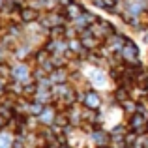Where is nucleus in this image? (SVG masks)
I'll use <instances>...</instances> for the list:
<instances>
[{"label": "nucleus", "instance_id": "f257e3e1", "mask_svg": "<svg viewBox=\"0 0 148 148\" xmlns=\"http://www.w3.org/2000/svg\"><path fill=\"white\" fill-rule=\"evenodd\" d=\"M19 17H21L23 23H32L40 19V13H38L34 8H21L19 10Z\"/></svg>", "mask_w": 148, "mask_h": 148}, {"label": "nucleus", "instance_id": "f03ea898", "mask_svg": "<svg viewBox=\"0 0 148 148\" xmlns=\"http://www.w3.org/2000/svg\"><path fill=\"white\" fill-rule=\"evenodd\" d=\"M131 127H133L135 131H143L146 127V116L145 112H135L133 116H131Z\"/></svg>", "mask_w": 148, "mask_h": 148}, {"label": "nucleus", "instance_id": "7ed1b4c3", "mask_svg": "<svg viewBox=\"0 0 148 148\" xmlns=\"http://www.w3.org/2000/svg\"><path fill=\"white\" fill-rule=\"evenodd\" d=\"M99 103H101V99H99V96L96 94V92H88L86 96H84V105H86L88 109H98L99 107Z\"/></svg>", "mask_w": 148, "mask_h": 148}, {"label": "nucleus", "instance_id": "20e7f679", "mask_svg": "<svg viewBox=\"0 0 148 148\" xmlns=\"http://www.w3.org/2000/svg\"><path fill=\"white\" fill-rule=\"evenodd\" d=\"M94 6L101 8V10H107V11H114L116 6H118V0H92Z\"/></svg>", "mask_w": 148, "mask_h": 148}, {"label": "nucleus", "instance_id": "39448f33", "mask_svg": "<svg viewBox=\"0 0 148 148\" xmlns=\"http://www.w3.org/2000/svg\"><path fill=\"white\" fill-rule=\"evenodd\" d=\"M66 36V26L64 25H58V26H53L49 32V40H62Z\"/></svg>", "mask_w": 148, "mask_h": 148}, {"label": "nucleus", "instance_id": "423d86ee", "mask_svg": "<svg viewBox=\"0 0 148 148\" xmlns=\"http://www.w3.org/2000/svg\"><path fill=\"white\" fill-rule=\"evenodd\" d=\"M51 60V53H49V51L47 49H40V51H38V53H36V62H38V64H45V62H49Z\"/></svg>", "mask_w": 148, "mask_h": 148}, {"label": "nucleus", "instance_id": "0eeeda50", "mask_svg": "<svg viewBox=\"0 0 148 148\" xmlns=\"http://www.w3.org/2000/svg\"><path fill=\"white\" fill-rule=\"evenodd\" d=\"M51 81H53V83H64L66 81V71H60V69L51 71Z\"/></svg>", "mask_w": 148, "mask_h": 148}, {"label": "nucleus", "instance_id": "6e6552de", "mask_svg": "<svg viewBox=\"0 0 148 148\" xmlns=\"http://www.w3.org/2000/svg\"><path fill=\"white\" fill-rule=\"evenodd\" d=\"M13 75H15V79H25L26 75H28V68L26 66H17V68L13 69Z\"/></svg>", "mask_w": 148, "mask_h": 148}, {"label": "nucleus", "instance_id": "1a4fd4ad", "mask_svg": "<svg viewBox=\"0 0 148 148\" xmlns=\"http://www.w3.org/2000/svg\"><path fill=\"white\" fill-rule=\"evenodd\" d=\"M11 73H13L11 66L6 64V62H0V79H2V77H10Z\"/></svg>", "mask_w": 148, "mask_h": 148}, {"label": "nucleus", "instance_id": "9d476101", "mask_svg": "<svg viewBox=\"0 0 148 148\" xmlns=\"http://www.w3.org/2000/svg\"><path fill=\"white\" fill-rule=\"evenodd\" d=\"M135 83H137L141 88L148 90V73H139V75H137V81H135Z\"/></svg>", "mask_w": 148, "mask_h": 148}, {"label": "nucleus", "instance_id": "9b49d317", "mask_svg": "<svg viewBox=\"0 0 148 148\" xmlns=\"http://www.w3.org/2000/svg\"><path fill=\"white\" fill-rule=\"evenodd\" d=\"M23 92H25V96H36L38 94V84H26L23 88Z\"/></svg>", "mask_w": 148, "mask_h": 148}, {"label": "nucleus", "instance_id": "f8f14e48", "mask_svg": "<svg viewBox=\"0 0 148 148\" xmlns=\"http://www.w3.org/2000/svg\"><path fill=\"white\" fill-rule=\"evenodd\" d=\"M116 99L118 101H127V90L126 88H118V90H116Z\"/></svg>", "mask_w": 148, "mask_h": 148}, {"label": "nucleus", "instance_id": "ddd939ff", "mask_svg": "<svg viewBox=\"0 0 148 148\" xmlns=\"http://www.w3.org/2000/svg\"><path fill=\"white\" fill-rule=\"evenodd\" d=\"M0 114L8 118V116H11V109L8 107V105H2V107H0Z\"/></svg>", "mask_w": 148, "mask_h": 148}, {"label": "nucleus", "instance_id": "4468645a", "mask_svg": "<svg viewBox=\"0 0 148 148\" xmlns=\"http://www.w3.org/2000/svg\"><path fill=\"white\" fill-rule=\"evenodd\" d=\"M56 124H60V126H66V124H68V118H66V116H56Z\"/></svg>", "mask_w": 148, "mask_h": 148}, {"label": "nucleus", "instance_id": "2eb2a0df", "mask_svg": "<svg viewBox=\"0 0 148 148\" xmlns=\"http://www.w3.org/2000/svg\"><path fill=\"white\" fill-rule=\"evenodd\" d=\"M58 2L62 4V8H66V6H69V4H73V0H58Z\"/></svg>", "mask_w": 148, "mask_h": 148}, {"label": "nucleus", "instance_id": "dca6fc26", "mask_svg": "<svg viewBox=\"0 0 148 148\" xmlns=\"http://www.w3.org/2000/svg\"><path fill=\"white\" fill-rule=\"evenodd\" d=\"M4 124H6V116H2V114H0V127H2Z\"/></svg>", "mask_w": 148, "mask_h": 148}]
</instances>
